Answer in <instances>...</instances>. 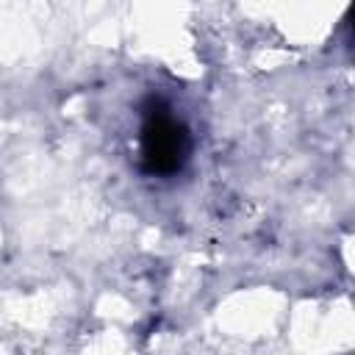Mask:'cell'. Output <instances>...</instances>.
Wrapping results in <instances>:
<instances>
[{"instance_id":"6da1fadb","label":"cell","mask_w":355,"mask_h":355,"mask_svg":"<svg viewBox=\"0 0 355 355\" xmlns=\"http://www.w3.org/2000/svg\"><path fill=\"white\" fill-rule=\"evenodd\" d=\"M189 155L186 128L166 111H150L141 128V161L153 175H172Z\"/></svg>"}]
</instances>
